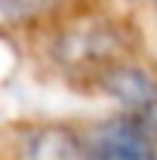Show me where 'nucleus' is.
Instances as JSON below:
<instances>
[{
	"label": "nucleus",
	"mask_w": 157,
	"mask_h": 160,
	"mask_svg": "<svg viewBox=\"0 0 157 160\" xmlns=\"http://www.w3.org/2000/svg\"><path fill=\"white\" fill-rule=\"evenodd\" d=\"M46 59L77 86H93L114 65L129 59V31L117 16L77 12L62 19L46 40Z\"/></svg>",
	"instance_id": "1"
},
{
	"label": "nucleus",
	"mask_w": 157,
	"mask_h": 160,
	"mask_svg": "<svg viewBox=\"0 0 157 160\" xmlns=\"http://www.w3.org/2000/svg\"><path fill=\"white\" fill-rule=\"evenodd\" d=\"M96 89L111 96L120 105V114L139 123L148 132V139L157 145V74L126 59L114 65L108 74H102Z\"/></svg>",
	"instance_id": "2"
},
{
	"label": "nucleus",
	"mask_w": 157,
	"mask_h": 160,
	"mask_svg": "<svg viewBox=\"0 0 157 160\" xmlns=\"http://www.w3.org/2000/svg\"><path fill=\"white\" fill-rule=\"evenodd\" d=\"M86 154L89 160H157V145L148 132L123 114L105 117L96 123L86 136Z\"/></svg>",
	"instance_id": "3"
},
{
	"label": "nucleus",
	"mask_w": 157,
	"mask_h": 160,
	"mask_svg": "<svg viewBox=\"0 0 157 160\" xmlns=\"http://www.w3.org/2000/svg\"><path fill=\"white\" fill-rule=\"evenodd\" d=\"M22 160H89L86 142L68 126H37L22 142Z\"/></svg>",
	"instance_id": "4"
},
{
	"label": "nucleus",
	"mask_w": 157,
	"mask_h": 160,
	"mask_svg": "<svg viewBox=\"0 0 157 160\" xmlns=\"http://www.w3.org/2000/svg\"><path fill=\"white\" fill-rule=\"evenodd\" d=\"M65 0H0V31L31 28L53 19Z\"/></svg>",
	"instance_id": "5"
}]
</instances>
